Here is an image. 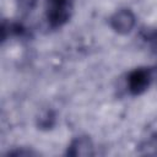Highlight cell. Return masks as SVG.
Returning a JSON list of instances; mask_svg holds the SVG:
<instances>
[{"label": "cell", "instance_id": "obj_1", "mask_svg": "<svg viewBox=\"0 0 157 157\" xmlns=\"http://www.w3.org/2000/svg\"><path fill=\"white\" fill-rule=\"evenodd\" d=\"M71 0H47V20L52 27L63 26L70 17Z\"/></svg>", "mask_w": 157, "mask_h": 157}, {"label": "cell", "instance_id": "obj_2", "mask_svg": "<svg viewBox=\"0 0 157 157\" xmlns=\"http://www.w3.org/2000/svg\"><path fill=\"white\" fill-rule=\"evenodd\" d=\"M136 23L135 15L129 9H121L113 13L110 17V27L118 34H128L132 31Z\"/></svg>", "mask_w": 157, "mask_h": 157}, {"label": "cell", "instance_id": "obj_3", "mask_svg": "<svg viewBox=\"0 0 157 157\" xmlns=\"http://www.w3.org/2000/svg\"><path fill=\"white\" fill-rule=\"evenodd\" d=\"M151 82V72L147 69L140 67L131 71L128 76V90L132 94H140L146 91Z\"/></svg>", "mask_w": 157, "mask_h": 157}, {"label": "cell", "instance_id": "obj_4", "mask_svg": "<svg viewBox=\"0 0 157 157\" xmlns=\"http://www.w3.org/2000/svg\"><path fill=\"white\" fill-rule=\"evenodd\" d=\"M67 155L70 156H91L93 155L92 141L86 136H80L72 140L67 147Z\"/></svg>", "mask_w": 157, "mask_h": 157}, {"label": "cell", "instance_id": "obj_5", "mask_svg": "<svg viewBox=\"0 0 157 157\" xmlns=\"http://www.w3.org/2000/svg\"><path fill=\"white\" fill-rule=\"evenodd\" d=\"M55 123V115L52 110H44L39 114L38 118V126L40 129H50Z\"/></svg>", "mask_w": 157, "mask_h": 157}, {"label": "cell", "instance_id": "obj_6", "mask_svg": "<svg viewBox=\"0 0 157 157\" xmlns=\"http://www.w3.org/2000/svg\"><path fill=\"white\" fill-rule=\"evenodd\" d=\"M17 1H18V5L26 11L32 10L34 7V5L37 4V0H17Z\"/></svg>", "mask_w": 157, "mask_h": 157}]
</instances>
